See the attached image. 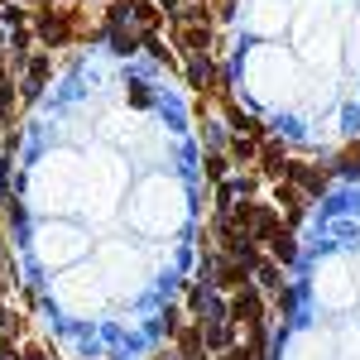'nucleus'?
<instances>
[{
    "label": "nucleus",
    "mask_w": 360,
    "mask_h": 360,
    "mask_svg": "<svg viewBox=\"0 0 360 360\" xmlns=\"http://www.w3.org/2000/svg\"><path fill=\"white\" fill-rule=\"evenodd\" d=\"M173 25H212V5H202V0H188V5L173 15Z\"/></svg>",
    "instance_id": "obj_10"
},
{
    "label": "nucleus",
    "mask_w": 360,
    "mask_h": 360,
    "mask_svg": "<svg viewBox=\"0 0 360 360\" xmlns=\"http://www.w3.org/2000/svg\"><path fill=\"white\" fill-rule=\"evenodd\" d=\"M226 317L240 322L245 332H264V298H259V288H240V293H231Z\"/></svg>",
    "instance_id": "obj_2"
},
{
    "label": "nucleus",
    "mask_w": 360,
    "mask_h": 360,
    "mask_svg": "<svg viewBox=\"0 0 360 360\" xmlns=\"http://www.w3.org/2000/svg\"><path fill=\"white\" fill-rule=\"evenodd\" d=\"M259 164H264V173H269V178H283L288 159H283V149H278L274 139H264V144H259Z\"/></svg>",
    "instance_id": "obj_8"
},
{
    "label": "nucleus",
    "mask_w": 360,
    "mask_h": 360,
    "mask_svg": "<svg viewBox=\"0 0 360 360\" xmlns=\"http://www.w3.org/2000/svg\"><path fill=\"white\" fill-rule=\"evenodd\" d=\"M154 5H159V10H183L188 0H154Z\"/></svg>",
    "instance_id": "obj_16"
},
{
    "label": "nucleus",
    "mask_w": 360,
    "mask_h": 360,
    "mask_svg": "<svg viewBox=\"0 0 360 360\" xmlns=\"http://www.w3.org/2000/svg\"><path fill=\"white\" fill-rule=\"evenodd\" d=\"M159 25H164V15H159L154 0H135V5H130V29H135L139 39H149Z\"/></svg>",
    "instance_id": "obj_6"
},
{
    "label": "nucleus",
    "mask_w": 360,
    "mask_h": 360,
    "mask_svg": "<svg viewBox=\"0 0 360 360\" xmlns=\"http://www.w3.org/2000/svg\"><path fill=\"white\" fill-rule=\"evenodd\" d=\"M0 86H5V58H0Z\"/></svg>",
    "instance_id": "obj_17"
},
{
    "label": "nucleus",
    "mask_w": 360,
    "mask_h": 360,
    "mask_svg": "<svg viewBox=\"0 0 360 360\" xmlns=\"http://www.w3.org/2000/svg\"><path fill=\"white\" fill-rule=\"evenodd\" d=\"M188 77H193V86H197V91H207V86L217 82V68H212V58H207V53H202V58H193Z\"/></svg>",
    "instance_id": "obj_12"
},
{
    "label": "nucleus",
    "mask_w": 360,
    "mask_h": 360,
    "mask_svg": "<svg viewBox=\"0 0 360 360\" xmlns=\"http://www.w3.org/2000/svg\"><path fill=\"white\" fill-rule=\"evenodd\" d=\"M44 77H49V53L29 58V82H25V96H39V91H44Z\"/></svg>",
    "instance_id": "obj_11"
},
{
    "label": "nucleus",
    "mask_w": 360,
    "mask_h": 360,
    "mask_svg": "<svg viewBox=\"0 0 360 360\" xmlns=\"http://www.w3.org/2000/svg\"><path fill=\"white\" fill-rule=\"evenodd\" d=\"M173 39H178L183 53L202 58L207 49H212V25H173Z\"/></svg>",
    "instance_id": "obj_3"
},
{
    "label": "nucleus",
    "mask_w": 360,
    "mask_h": 360,
    "mask_svg": "<svg viewBox=\"0 0 360 360\" xmlns=\"http://www.w3.org/2000/svg\"><path fill=\"white\" fill-rule=\"evenodd\" d=\"M269 259H274V264H293V259H298V245H293L288 231H278L274 240H269Z\"/></svg>",
    "instance_id": "obj_9"
},
{
    "label": "nucleus",
    "mask_w": 360,
    "mask_h": 360,
    "mask_svg": "<svg viewBox=\"0 0 360 360\" xmlns=\"http://www.w3.org/2000/svg\"><path fill=\"white\" fill-rule=\"evenodd\" d=\"M255 283H259V288H269V293L283 288V283H278V264H274V259H259V264H255Z\"/></svg>",
    "instance_id": "obj_13"
},
{
    "label": "nucleus",
    "mask_w": 360,
    "mask_h": 360,
    "mask_svg": "<svg viewBox=\"0 0 360 360\" xmlns=\"http://www.w3.org/2000/svg\"><path fill=\"white\" fill-rule=\"evenodd\" d=\"M274 207L283 212V217H288V221H298V217H303V193H298V188H293L288 178H278V188H274Z\"/></svg>",
    "instance_id": "obj_7"
},
{
    "label": "nucleus",
    "mask_w": 360,
    "mask_h": 360,
    "mask_svg": "<svg viewBox=\"0 0 360 360\" xmlns=\"http://www.w3.org/2000/svg\"><path fill=\"white\" fill-rule=\"evenodd\" d=\"M178 351L183 360H207V332H202V322H188V327H178Z\"/></svg>",
    "instance_id": "obj_5"
},
{
    "label": "nucleus",
    "mask_w": 360,
    "mask_h": 360,
    "mask_svg": "<svg viewBox=\"0 0 360 360\" xmlns=\"http://www.w3.org/2000/svg\"><path fill=\"white\" fill-rule=\"evenodd\" d=\"M226 173V159L221 154H207V178H221Z\"/></svg>",
    "instance_id": "obj_15"
},
{
    "label": "nucleus",
    "mask_w": 360,
    "mask_h": 360,
    "mask_svg": "<svg viewBox=\"0 0 360 360\" xmlns=\"http://www.w3.org/2000/svg\"><path fill=\"white\" fill-rule=\"evenodd\" d=\"M283 178L298 188V193H312V197H322L327 193V173L322 168H307V164H288L283 168Z\"/></svg>",
    "instance_id": "obj_4"
},
{
    "label": "nucleus",
    "mask_w": 360,
    "mask_h": 360,
    "mask_svg": "<svg viewBox=\"0 0 360 360\" xmlns=\"http://www.w3.org/2000/svg\"><path fill=\"white\" fill-rule=\"evenodd\" d=\"M231 159H240V164H250V159H259L255 139H250V135H236V139H231Z\"/></svg>",
    "instance_id": "obj_14"
},
{
    "label": "nucleus",
    "mask_w": 360,
    "mask_h": 360,
    "mask_svg": "<svg viewBox=\"0 0 360 360\" xmlns=\"http://www.w3.org/2000/svg\"><path fill=\"white\" fill-rule=\"evenodd\" d=\"M34 34H39L49 49H63V44L72 39V10H53V5H44V10L34 15Z\"/></svg>",
    "instance_id": "obj_1"
}]
</instances>
